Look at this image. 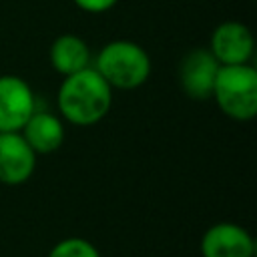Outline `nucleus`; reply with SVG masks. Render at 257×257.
Wrapping results in <instances>:
<instances>
[{"instance_id": "obj_1", "label": "nucleus", "mask_w": 257, "mask_h": 257, "mask_svg": "<svg viewBox=\"0 0 257 257\" xmlns=\"http://www.w3.org/2000/svg\"><path fill=\"white\" fill-rule=\"evenodd\" d=\"M56 104L66 122L74 126H92L108 114L112 88L94 70V66H88L74 74L62 76Z\"/></svg>"}, {"instance_id": "obj_2", "label": "nucleus", "mask_w": 257, "mask_h": 257, "mask_svg": "<svg viewBox=\"0 0 257 257\" xmlns=\"http://www.w3.org/2000/svg\"><path fill=\"white\" fill-rule=\"evenodd\" d=\"M92 66L110 88L118 90L139 88L151 76L149 52L141 44L124 38L110 40L108 44H104L98 50Z\"/></svg>"}, {"instance_id": "obj_3", "label": "nucleus", "mask_w": 257, "mask_h": 257, "mask_svg": "<svg viewBox=\"0 0 257 257\" xmlns=\"http://www.w3.org/2000/svg\"><path fill=\"white\" fill-rule=\"evenodd\" d=\"M221 112L233 120H251L257 112V70L253 64L221 66L213 96Z\"/></svg>"}, {"instance_id": "obj_4", "label": "nucleus", "mask_w": 257, "mask_h": 257, "mask_svg": "<svg viewBox=\"0 0 257 257\" xmlns=\"http://www.w3.org/2000/svg\"><path fill=\"white\" fill-rule=\"evenodd\" d=\"M36 110L30 84L16 74L0 76V133H18Z\"/></svg>"}, {"instance_id": "obj_5", "label": "nucleus", "mask_w": 257, "mask_h": 257, "mask_svg": "<svg viewBox=\"0 0 257 257\" xmlns=\"http://www.w3.org/2000/svg\"><path fill=\"white\" fill-rule=\"evenodd\" d=\"M221 64L211 54L209 48H193L179 62V84L183 92L195 100H205L213 96L215 80Z\"/></svg>"}, {"instance_id": "obj_6", "label": "nucleus", "mask_w": 257, "mask_h": 257, "mask_svg": "<svg viewBox=\"0 0 257 257\" xmlns=\"http://www.w3.org/2000/svg\"><path fill=\"white\" fill-rule=\"evenodd\" d=\"M209 50L221 66L247 64L255 52V40L251 30L237 20H227L217 24L211 34Z\"/></svg>"}, {"instance_id": "obj_7", "label": "nucleus", "mask_w": 257, "mask_h": 257, "mask_svg": "<svg viewBox=\"0 0 257 257\" xmlns=\"http://www.w3.org/2000/svg\"><path fill=\"white\" fill-rule=\"evenodd\" d=\"M255 241L251 233L237 223H215L201 237L203 257H253Z\"/></svg>"}, {"instance_id": "obj_8", "label": "nucleus", "mask_w": 257, "mask_h": 257, "mask_svg": "<svg viewBox=\"0 0 257 257\" xmlns=\"http://www.w3.org/2000/svg\"><path fill=\"white\" fill-rule=\"evenodd\" d=\"M36 157L20 133H0V183H26L34 173Z\"/></svg>"}, {"instance_id": "obj_9", "label": "nucleus", "mask_w": 257, "mask_h": 257, "mask_svg": "<svg viewBox=\"0 0 257 257\" xmlns=\"http://www.w3.org/2000/svg\"><path fill=\"white\" fill-rule=\"evenodd\" d=\"M18 133L36 155H50L58 151L64 143L62 118L46 110H34Z\"/></svg>"}, {"instance_id": "obj_10", "label": "nucleus", "mask_w": 257, "mask_h": 257, "mask_svg": "<svg viewBox=\"0 0 257 257\" xmlns=\"http://www.w3.org/2000/svg\"><path fill=\"white\" fill-rule=\"evenodd\" d=\"M48 58L52 68L60 76L74 74L82 68L92 66L90 64V48L84 42V38L76 34H60L54 38L48 50Z\"/></svg>"}, {"instance_id": "obj_11", "label": "nucleus", "mask_w": 257, "mask_h": 257, "mask_svg": "<svg viewBox=\"0 0 257 257\" xmlns=\"http://www.w3.org/2000/svg\"><path fill=\"white\" fill-rule=\"evenodd\" d=\"M48 257H100V253L90 241L82 237H66L50 249Z\"/></svg>"}, {"instance_id": "obj_12", "label": "nucleus", "mask_w": 257, "mask_h": 257, "mask_svg": "<svg viewBox=\"0 0 257 257\" xmlns=\"http://www.w3.org/2000/svg\"><path fill=\"white\" fill-rule=\"evenodd\" d=\"M80 10L84 12H90V14H100V12H106L110 10L118 0H72Z\"/></svg>"}]
</instances>
